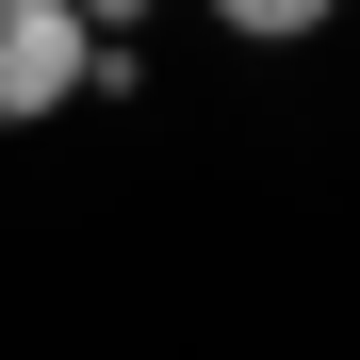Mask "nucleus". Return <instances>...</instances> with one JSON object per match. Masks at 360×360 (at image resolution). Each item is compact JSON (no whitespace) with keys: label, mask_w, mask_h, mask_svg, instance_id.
<instances>
[{"label":"nucleus","mask_w":360,"mask_h":360,"mask_svg":"<svg viewBox=\"0 0 360 360\" xmlns=\"http://www.w3.org/2000/svg\"><path fill=\"white\" fill-rule=\"evenodd\" d=\"M82 49H98L82 0H0V131H49L82 98Z\"/></svg>","instance_id":"nucleus-1"}]
</instances>
